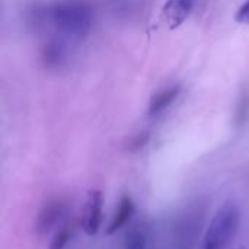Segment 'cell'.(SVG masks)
<instances>
[{
  "label": "cell",
  "instance_id": "6da1fadb",
  "mask_svg": "<svg viewBox=\"0 0 249 249\" xmlns=\"http://www.w3.org/2000/svg\"><path fill=\"white\" fill-rule=\"evenodd\" d=\"M44 15L63 36L74 41L85 38L93 22L90 6L82 0L58 1L44 10Z\"/></svg>",
  "mask_w": 249,
  "mask_h": 249
},
{
  "label": "cell",
  "instance_id": "7a4b0ae2",
  "mask_svg": "<svg viewBox=\"0 0 249 249\" xmlns=\"http://www.w3.org/2000/svg\"><path fill=\"white\" fill-rule=\"evenodd\" d=\"M241 222V213L235 203H225L212 217L204 238L201 249H228L231 242L238 233Z\"/></svg>",
  "mask_w": 249,
  "mask_h": 249
},
{
  "label": "cell",
  "instance_id": "3957f363",
  "mask_svg": "<svg viewBox=\"0 0 249 249\" xmlns=\"http://www.w3.org/2000/svg\"><path fill=\"white\" fill-rule=\"evenodd\" d=\"M104 196L99 190H90L82 212V229L88 236H93L99 232L102 225Z\"/></svg>",
  "mask_w": 249,
  "mask_h": 249
},
{
  "label": "cell",
  "instance_id": "277c9868",
  "mask_svg": "<svg viewBox=\"0 0 249 249\" xmlns=\"http://www.w3.org/2000/svg\"><path fill=\"white\" fill-rule=\"evenodd\" d=\"M194 3L196 0H166V3L162 7V18L165 23L171 29L181 26L190 16Z\"/></svg>",
  "mask_w": 249,
  "mask_h": 249
},
{
  "label": "cell",
  "instance_id": "5b68a950",
  "mask_svg": "<svg viewBox=\"0 0 249 249\" xmlns=\"http://www.w3.org/2000/svg\"><path fill=\"white\" fill-rule=\"evenodd\" d=\"M133 213H134V203H133V200L128 196L123 197L120 200L118 207H117V210H115V213L112 216V220H111V223L108 226V231H107L108 235H112L117 231H120L123 226H125V223L131 219Z\"/></svg>",
  "mask_w": 249,
  "mask_h": 249
},
{
  "label": "cell",
  "instance_id": "8992f818",
  "mask_svg": "<svg viewBox=\"0 0 249 249\" xmlns=\"http://www.w3.org/2000/svg\"><path fill=\"white\" fill-rule=\"evenodd\" d=\"M41 58H42V63L47 69L61 67V64L66 61V48L63 47L61 42L53 39L44 45Z\"/></svg>",
  "mask_w": 249,
  "mask_h": 249
},
{
  "label": "cell",
  "instance_id": "52a82bcc",
  "mask_svg": "<svg viewBox=\"0 0 249 249\" xmlns=\"http://www.w3.org/2000/svg\"><path fill=\"white\" fill-rule=\"evenodd\" d=\"M179 90H181V86H172V88H168L165 90H160L158 92L153 99L150 101V105H149V115H158L159 112H162L163 109H166L175 99L177 96L179 95Z\"/></svg>",
  "mask_w": 249,
  "mask_h": 249
},
{
  "label": "cell",
  "instance_id": "ba28073f",
  "mask_svg": "<svg viewBox=\"0 0 249 249\" xmlns=\"http://www.w3.org/2000/svg\"><path fill=\"white\" fill-rule=\"evenodd\" d=\"M70 236H71V229L69 226H63L54 233L50 244V249H64L70 241Z\"/></svg>",
  "mask_w": 249,
  "mask_h": 249
},
{
  "label": "cell",
  "instance_id": "9c48e42d",
  "mask_svg": "<svg viewBox=\"0 0 249 249\" xmlns=\"http://www.w3.org/2000/svg\"><path fill=\"white\" fill-rule=\"evenodd\" d=\"M249 117V93L244 92L239 98L238 107H236V123L241 125L244 124Z\"/></svg>",
  "mask_w": 249,
  "mask_h": 249
},
{
  "label": "cell",
  "instance_id": "30bf717a",
  "mask_svg": "<svg viewBox=\"0 0 249 249\" xmlns=\"http://www.w3.org/2000/svg\"><path fill=\"white\" fill-rule=\"evenodd\" d=\"M236 20L241 23H249V0H247L236 13Z\"/></svg>",
  "mask_w": 249,
  "mask_h": 249
},
{
  "label": "cell",
  "instance_id": "8fae6325",
  "mask_svg": "<svg viewBox=\"0 0 249 249\" xmlns=\"http://www.w3.org/2000/svg\"><path fill=\"white\" fill-rule=\"evenodd\" d=\"M143 247H144V242H143V238L139 233L130 236V239H128V249H143Z\"/></svg>",
  "mask_w": 249,
  "mask_h": 249
}]
</instances>
